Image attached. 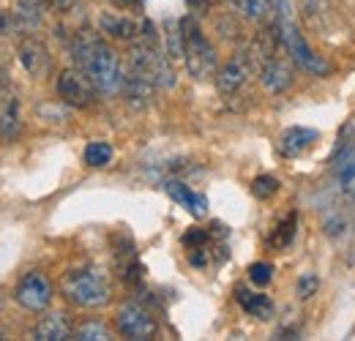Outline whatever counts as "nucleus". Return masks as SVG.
Masks as SVG:
<instances>
[{"label":"nucleus","mask_w":355,"mask_h":341,"mask_svg":"<svg viewBox=\"0 0 355 341\" xmlns=\"http://www.w3.org/2000/svg\"><path fill=\"white\" fill-rule=\"evenodd\" d=\"M71 58H74L77 69H83L88 74V80L96 85L98 93L115 96V93L123 90L126 71L121 66V58L110 44H104L96 33H90V30L77 33L74 42H71Z\"/></svg>","instance_id":"obj_1"},{"label":"nucleus","mask_w":355,"mask_h":341,"mask_svg":"<svg viewBox=\"0 0 355 341\" xmlns=\"http://www.w3.org/2000/svg\"><path fill=\"white\" fill-rule=\"evenodd\" d=\"M60 290L74 306H83V308H101L110 303V295H112L110 281L98 268L69 270L60 281Z\"/></svg>","instance_id":"obj_2"},{"label":"nucleus","mask_w":355,"mask_h":341,"mask_svg":"<svg viewBox=\"0 0 355 341\" xmlns=\"http://www.w3.org/2000/svg\"><path fill=\"white\" fill-rule=\"evenodd\" d=\"M180 25H183V60H186L189 74H191L194 80H208V77H214L216 63H219L214 44L205 39V33H202V28L197 25V19L186 17V19H180Z\"/></svg>","instance_id":"obj_3"},{"label":"nucleus","mask_w":355,"mask_h":341,"mask_svg":"<svg viewBox=\"0 0 355 341\" xmlns=\"http://www.w3.org/2000/svg\"><path fill=\"white\" fill-rule=\"evenodd\" d=\"M279 28H282V46L287 49V55L293 58V63H295L298 69L309 71L314 77H328V74L334 71L331 63H328L322 55H317V52L311 49L309 42L304 39V33L298 30V25H295L293 19H282Z\"/></svg>","instance_id":"obj_4"},{"label":"nucleus","mask_w":355,"mask_h":341,"mask_svg":"<svg viewBox=\"0 0 355 341\" xmlns=\"http://www.w3.org/2000/svg\"><path fill=\"white\" fill-rule=\"evenodd\" d=\"M254 71H260V66H257L252 49H238V52L224 63L222 69H219V74H216V87L222 90L224 96H232L235 90H241V87L246 85V80H249Z\"/></svg>","instance_id":"obj_5"},{"label":"nucleus","mask_w":355,"mask_h":341,"mask_svg":"<svg viewBox=\"0 0 355 341\" xmlns=\"http://www.w3.org/2000/svg\"><path fill=\"white\" fill-rule=\"evenodd\" d=\"M115 322H118V331L126 336V339H153L156 333H159V325H156V320L150 317V311L145 308V306H139V303H123L121 308H118V317H115Z\"/></svg>","instance_id":"obj_6"},{"label":"nucleus","mask_w":355,"mask_h":341,"mask_svg":"<svg viewBox=\"0 0 355 341\" xmlns=\"http://www.w3.org/2000/svg\"><path fill=\"white\" fill-rule=\"evenodd\" d=\"M58 96H60V101L85 110L96 101V85L90 82L83 69H66L58 77Z\"/></svg>","instance_id":"obj_7"},{"label":"nucleus","mask_w":355,"mask_h":341,"mask_svg":"<svg viewBox=\"0 0 355 341\" xmlns=\"http://www.w3.org/2000/svg\"><path fill=\"white\" fill-rule=\"evenodd\" d=\"M14 298H17L19 306H25L28 311H42V308L49 306V300H52V281L46 279L44 273L33 270V273H28L17 284Z\"/></svg>","instance_id":"obj_8"},{"label":"nucleus","mask_w":355,"mask_h":341,"mask_svg":"<svg viewBox=\"0 0 355 341\" xmlns=\"http://www.w3.org/2000/svg\"><path fill=\"white\" fill-rule=\"evenodd\" d=\"M22 131V115H19V98L8 85H0V137L17 139Z\"/></svg>","instance_id":"obj_9"},{"label":"nucleus","mask_w":355,"mask_h":341,"mask_svg":"<svg viewBox=\"0 0 355 341\" xmlns=\"http://www.w3.org/2000/svg\"><path fill=\"white\" fill-rule=\"evenodd\" d=\"M317 139H320V131H314V128L290 126V128H284V131H282V137H279L276 148H279V153H282L284 159H295V156L306 153Z\"/></svg>","instance_id":"obj_10"},{"label":"nucleus","mask_w":355,"mask_h":341,"mask_svg":"<svg viewBox=\"0 0 355 341\" xmlns=\"http://www.w3.org/2000/svg\"><path fill=\"white\" fill-rule=\"evenodd\" d=\"M98 30L118 42H134L142 30V22H137L126 14H118V11H104L98 17Z\"/></svg>","instance_id":"obj_11"},{"label":"nucleus","mask_w":355,"mask_h":341,"mask_svg":"<svg viewBox=\"0 0 355 341\" xmlns=\"http://www.w3.org/2000/svg\"><path fill=\"white\" fill-rule=\"evenodd\" d=\"M260 82L266 87L268 93H273V96H279V93H284L287 87L293 85V80H295V74H293V69H290V63H284L282 58H270L266 60L263 66H260Z\"/></svg>","instance_id":"obj_12"},{"label":"nucleus","mask_w":355,"mask_h":341,"mask_svg":"<svg viewBox=\"0 0 355 341\" xmlns=\"http://www.w3.org/2000/svg\"><path fill=\"white\" fill-rule=\"evenodd\" d=\"M156 87L159 85L153 82V77H148V74H142V71L129 69L126 82H123V96H126V101L132 104L134 110H145V107L153 101Z\"/></svg>","instance_id":"obj_13"},{"label":"nucleus","mask_w":355,"mask_h":341,"mask_svg":"<svg viewBox=\"0 0 355 341\" xmlns=\"http://www.w3.org/2000/svg\"><path fill=\"white\" fill-rule=\"evenodd\" d=\"M164 191L175 200L178 205H183L194 218H202V216L208 213V200H205V194L191 191L186 183H180V180H164Z\"/></svg>","instance_id":"obj_14"},{"label":"nucleus","mask_w":355,"mask_h":341,"mask_svg":"<svg viewBox=\"0 0 355 341\" xmlns=\"http://www.w3.org/2000/svg\"><path fill=\"white\" fill-rule=\"evenodd\" d=\"M19 63L31 77H44L49 71V52L39 39H25L19 44Z\"/></svg>","instance_id":"obj_15"},{"label":"nucleus","mask_w":355,"mask_h":341,"mask_svg":"<svg viewBox=\"0 0 355 341\" xmlns=\"http://www.w3.org/2000/svg\"><path fill=\"white\" fill-rule=\"evenodd\" d=\"M69 336H74V328H71L69 317L60 314V311L42 317L39 325L33 328V339L39 341H66Z\"/></svg>","instance_id":"obj_16"},{"label":"nucleus","mask_w":355,"mask_h":341,"mask_svg":"<svg viewBox=\"0 0 355 341\" xmlns=\"http://www.w3.org/2000/svg\"><path fill=\"white\" fill-rule=\"evenodd\" d=\"M235 298H238L241 308L246 314H252L257 320H270L273 317V300L268 298V295H263V292H252L246 287H238L235 290Z\"/></svg>","instance_id":"obj_17"},{"label":"nucleus","mask_w":355,"mask_h":341,"mask_svg":"<svg viewBox=\"0 0 355 341\" xmlns=\"http://www.w3.org/2000/svg\"><path fill=\"white\" fill-rule=\"evenodd\" d=\"M295 227H298V216L290 213L276 229H273V235L268 238L270 249H287V246L293 243V238H295Z\"/></svg>","instance_id":"obj_18"},{"label":"nucleus","mask_w":355,"mask_h":341,"mask_svg":"<svg viewBox=\"0 0 355 341\" xmlns=\"http://www.w3.org/2000/svg\"><path fill=\"white\" fill-rule=\"evenodd\" d=\"M164 42H167V55L173 60H180L183 58V25H180V19L164 22Z\"/></svg>","instance_id":"obj_19"},{"label":"nucleus","mask_w":355,"mask_h":341,"mask_svg":"<svg viewBox=\"0 0 355 341\" xmlns=\"http://www.w3.org/2000/svg\"><path fill=\"white\" fill-rule=\"evenodd\" d=\"M232 3L252 22H266L268 17H270V8H273L270 0H232Z\"/></svg>","instance_id":"obj_20"},{"label":"nucleus","mask_w":355,"mask_h":341,"mask_svg":"<svg viewBox=\"0 0 355 341\" xmlns=\"http://www.w3.org/2000/svg\"><path fill=\"white\" fill-rule=\"evenodd\" d=\"M112 156H115L112 145L101 142V139L90 142L88 148H85V164L88 167H107V164H112Z\"/></svg>","instance_id":"obj_21"},{"label":"nucleus","mask_w":355,"mask_h":341,"mask_svg":"<svg viewBox=\"0 0 355 341\" xmlns=\"http://www.w3.org/2000/svg\"><path fill=\"white\" fill-rule=\"evenodd\" d=\"M74 336H77L80 341H110L112 339L110 328L101 325V322H85V325H80V328L74 331Z\"/></svg>","instance_id":"obj_22"},{"label":"nucleus","mask_w":355,"mask_h":341,"mask_svg":"<svg viewBox=\"0 0 355 341\" xmlns=\"http://www.w3.org/2000/svg\"><path fill=\"white\" fill-rule=\"evenodd\" d=\"M276 191H279V177H273V175H260L252 180V194L257 200H270Z\"/></svg>","instance_id":"obj_23"},{"label":"nucleus","mask_w":355,"mask_h":341,"mask_svg":"<svg viewBox=\"0 0 355 341\" xmlns=\"http://www.w3.org/2000/svg\"><path fill=\"white\" fill-rule=\"evenodd\" d=\"M49 0H19V19L28 25H39L42 11Z\"/></svg>","instance_id":"obj_24"},{"label":"nucleus","mask_w":355,"mask_h":341,"mask_svg":"<svg viewBox=\"0 0 355 341\" xmlns=\"http://www.w3.org/2000/svg\"><path fill=\"white\" fill-rule=\"evenodd\" d=\"M249 279H252V284L266 287V284L273 281V265H270V262H254V265L249 268Z\"/></svg>","instance_id":"obj_25"},{"label":"nucleus","mask_w":355,"mask_h":341,"mask_svg":"<svg viewBox=\"0 0 355 341\" xmlns=\"http://www.w3.org/2000/svg\"><path fill=\"white\" fill-rule=\"evenodd\" d=\"M322 227H325V232H328L331 238H339V235H345V232H347L350 218H347V216H342V213L325 216V218H322Z\"/></svg>","instance_id":"obj_26"},{"label":"nucleus","mask_w":355,"mask_h":341,"mask_svg":"<svg viewBox=\"0 0 355 341\" xmlns=\"http://www.w3.org/2000/svg\"><path fill=\"white\" fill-rule=\"evenodd\" d=\"M317 290H320V276H317V273H304V276L298 279V298H304V300L314 298Z\"/></svg>","instance_id":"obj_27"},{"label":"nucleus","mask_w":355,"mask_h":341,"mask_svg":"<svg viewBox=\"0 0 355 341\" xmlns=\"http://www.w3.org/2000/svg\"><path fill=\"white\" fill-rule=\"evenodd\" d=\"M208 243H211V232H208V229L191 227V229L183 235V246H186V249H197V246H208Z\"/></svg>","instance_id":"obj_28"},{"label":"nucleus","mask_w":355,"mask_h":341,"mask_svg":"<svg viewBox=\"0 0 355 341\" xmlns=\"http://www.w3.org/2000/svg\"><path fill=\"white\" fill-rule=\"evenodd\" d=\"M325 8H328V0H304V14L314 25H317V14H322Z\"/></svg>","instance_id":"obj_29"},{"label":"nucleus","mask_w":355,"mask_h":341,"mask_svg":"<svg viewBox=\"0 0 355 341\" xmlns=\"http://www.w3.org/2000/svg\"><path fill=\"white\" fill-rule=\"evenodd\" d=\"M49 3H52L55 8H60V11H66V8H71L77 0H49Z\"/></svg>","instance_id":"obj_30"},{"label":"nucleus","mask_w":355,"mask_h":341,"mask_svg":"<svg viewBox=\"0 0 355 341\" xmlns=\"http://www.w3.org/2000/svg\"><path fill=\"white\" fill-rule=\"evenodd\" d=\"M115 6H121V8H129V6H137L139 0H112Z\"/></svg>","instance_id":"obj_31"},{"label":"nucleus","mask_w":355,"mask_h":341,"mask_svg":"<svg viewBox=\"0 0 355 341\" xmlns=\"http://www.w3.org/2000/svg\"><path fill=\"white\" fill-rule=\"evenodd\" d=\"M189 6L191 8H202V6H208V0H189Z\"/></svg>","instance_id":"obj_32"}]
</instances>
